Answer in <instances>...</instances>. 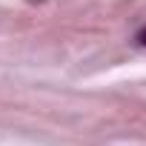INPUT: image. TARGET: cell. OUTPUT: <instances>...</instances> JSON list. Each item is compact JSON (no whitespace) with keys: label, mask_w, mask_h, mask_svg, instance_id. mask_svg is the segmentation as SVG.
Here are the masks:
<instances>
[{"label":"cell","mask_w":146,"mask_h":146,"mask_svg":"<svg viewBox=\"0 0 146 146\" xmlns=\"http://www.w3.org/2000/svg\"><path fill=\"white\" fill-rule=\"evenodd\" d=\"M137 43L146 49V29H140V32H137Z\"/></svg>","instance_id":"6da1fadb"}]
</instances>
